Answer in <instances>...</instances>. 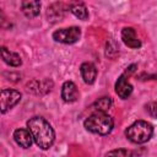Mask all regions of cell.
<instances>
[{
  "label": "cell",
  "instance_id": "7c38bea8",
  "mask_svg": "<svg viewBox=\"0 0 157 157\" xmlns=\"http://www.w3.org/2000/svg\"><path fill=\"white\" fill-rule=\"evenodd\" d=\"M80 72L81 76L83 78V81L88 85H92L96 81L97 77V69L94 66V64L92 63H82L80 66Z\"/></svg>",
  "mask_w": 157,
  "mask_h": 157
},
{
  "label": "cell",
  "instance_id": "4fadbf2b",
  "mask_svg": "<svg viewBox=\"0 0 157 157\" xmlns=\"http://www.w3.org/2000/svg\"><path fill=\"white\" fill-rule=\"evenodd\" d=\"M1 58L7 65L13 66V67H17V66H20L22 64V60H21L20 55L13 53V52H10L5 47H1Z\"/></svg>",
  "mask_w": 157,
  "mask_h": 157
},
{
  "label": "cell",
  "instance_id": "30bf717a",
  "mask_svg": "<svg viewBox=\"0 0 157 157\" xmlns=\"http://www.w3.org/2000/svg\"><path fill=\"white\" fill-rule=\"evenodd\" d=\"M121 39L125 43V45H128L129 48L132 49H139L141 47V42L136 36V32L134 28L131 27H125L121 31Z\"/></svg>",
  "mask_w": 157,
  "mask_h": 157
},
{
  "label": "cell",
  "instance_id": "3957f363",
  "mask_svg": "<svg viewBox=\"0 0 157 157\" xmlns=\"http://www.w3.org/2000/svg\"><path fill=\"white\" fill-rule=\"evenodd\" d=\"M153 134V128L150 123L145 120H137L134 124H131L126 131L125 135L128 140H130L134 144H145L147 142Z\"/></svg>",
  "mask_w": 157,
  "mask_h": 157
},
{
  "label": "cell",
  "instance_id": "8992f818",
  "mask_svg": "<svg viewBox=\"0 0 157 157\" xmlns=\"http://www.w3.org/2000/svg\"><path fill=\"white\" fill-rule=\"evenodd\" d=\"M128 77H129V75L126 72H124L123 75L119 76V78L115 82V92L121 99L129 98L130 94L132 93V86L128 81Z\"/></svg>",
  "mask_w": 157,
  "mask_h": 157
},
{
  "label": "cell",
  "instance_id": "6da1fadb",
  "mask_svg": "<svg viewBox=\"0 0 157 157\" xmlns=\"http://www.w3.org/2000/svg\"><path fill=\"white\" fill-rule=\"evenodd\" d=\"M27 129L31 131L34 142L42 150L52 147L55 140V132L52 125L42 117H33L27 121Z\"/></svg>",
  "mask_w": 157,
  "mask_h": 157
},
{
  "label": "cell",
  "instance_id": "52a82bcc",
  "mask_svg": "<svg viewBox=\"0 0 157 157\" xmlns=\"http://www.w3.org/2000/svg\"><path fill=\"white\" fill-rule=\"evenodd\" d=\"M53 87V82L50 80H44V81H38V80H32L26 85V88L28 92L34 93V94H45L50 92Z\"/></svg>",
  "mask_w": 157,
  "mask_h": 157
},
{
  "label": "cell",
  "instance_id": "5bb4252c",
  "mask_svg": "<svg viewBox=\"0 0 157 157\" xmlns=\"http://www.w3.org/2000/svg\"><path fill=\"white\" fill-rule=\"evenodd\" d=\"M64 11H65V10H64L63 4H60V2L53 4V5L48 9V12H47L49 21H52V22L60 21V20L63 18V16H64Z\"/></svg>",
  "mask_w": 157,
  "mask_h": 157
},
{
  "label": "cell",
  "instance_id": "8fae6325",
  "mask_svg": "<svg viewBox=\"0 0 157 157\" xmlns=\"http://www.w3.org/2000/svg\"><path fill=\"white\" fill-rule=\"evenodd\" d=\"M21 7L26 17L33 18V17H37L40 12V1L39 0H22Z\"/></svg>",
  "mask_w": 157,
  "mask_h": 157
},
{
  "label": "cell",
  "instance_id": "2e32d148",
  "mask_svg": "<svg viewBox=\"0 0 157 157\" xmlns=\"http://www.w3.org/2000/svg\"><path fill=\"white\" fill-rule=\"evenodd\" d=\"M112 98L110 97H102L98 101H96L92 104V108L94 110H99V112H107L110 107H112Z\"/></svg>",
  "mask_w": 157,
  "mask_h": 157
},
{
  "label": "cell",
  "instance_id": "ba28073f",
  "mask_svg": "<svg viewBox=\"0 0 157 157\" xmlns=\"http://www.w3.org/2000/svg\"><path fill=\"white\" fill-rule=\"evenodd\" d=\"M80 93L76 87V85L71 81H66L64 82L63 87H61V98L64 102L66 103H72L75 101H77Z\"/></svg>",
  "mask_w": 157,
  "mask_h": 157
},
{
  "label": "cell",
  "instance_id": "277c9868",
  "mask_svg": "<svg viewBox=\"0 0 157 157\" xmlns=\"http://www.w3.org/2000/svg\"><path fill=\"white\" fill-rule=\"evenodd\" d=\"M81 37V29L78 27H67V28H60L56 29L53 33V39L59 43L64 44H72L76 43Z\"/></svg>",
  "mask_w": 157,
  "mask_h": 157
},
{
  "label": "cell",
  "instance_id": "ac0fdd59",
  "mask_svg": "<svg viewBox=\"0 0 157 157\" xmlns=\"http://www.w3.org/2000/svg\"><path fill=\"white\" fill-rule=\"evenodd\" d=\"M128 155H130V152L126 150H113V151L107 153V156H123V157L128 156Z\"/></svg>",
  "mask_w": 157,
  "mask_h": 157
},
{
  "label": "cell",
  "instance_id": "e0dca14e",
  "mask_svg": "<svg viewBox=\"0 0 157 157\" xmlns=\"http://www.w3.org/2000/svg\"><path fill=\"white\" fill-rule=\"evenodd\" d=\"M146 110L153 118H157V102H151L146 105Z\"/></svg>",
  "mask_w": 157,
  "mask_h": 157
},
{
  "label": "cell",
  "instance_id": "7a4b0ae2",
  "mask_svg": "<svg viewBox=\"0 0 157 157\" xmlns=\"http://www.w3.org/2000/svg\"><path fill=\"white\" fill-rule=\"evenodd\" d=\"M83 126L90 132L98 135H108L113 130L114 121L113 118L108 115L105 112L94 110V113H92L88 118H86Z\"/></svg>",
  "mask_w": 157,
  "mask_h": 157
},
{
  "label": "cell",
  "instance_id": "9a60e30c",
  "mask_svg": "<svg viewBox=\"0 0 157 157\" xmlns=\"http://www.w3.org/2000/svg\"><path fill=\"white\" fill-rule=\"evenodd\" d=\"M70 11L72 12V15H75L77 18L80 20H87L88 18V11L87 7L85 6V4L80 2V1H74L70 5Z\"/></svg>",
  "mask_w": 157,
  "mask_h": 157
},
{
  "label": "cell",
  "instance_id": "9c48e42d",
  "mask_svg": "<svg viewBox=\"0 0 157 157\" xmlns=\"http://www.w3.org/2000/svg\"><path fill=\"white\" fill-rule=\"evenodd\" d=\"M13 139L16 141V144L23 148H29L33 140V136L31 134V131L28 129H16L13 131Z\"/></svg>",
  "mask_w": 157,
  "mask_h": 157
},
{
  "label": "cell",
  "instance_id": "5b68a950",
  "mask_svg": "<svg viewBox=\"0 0 157 157\" xmlns=\"http://www.w3.org/2000/svg\"><path fill=\"white\" fill-rule=\"evenodd\" d=\"M21 101V93L16 90H2L0 96V107L1 113H6L9 109L15 107Z\"/></svg>",
  "mask_w": 157,
  "mask_h": 157
}]
</instances>
